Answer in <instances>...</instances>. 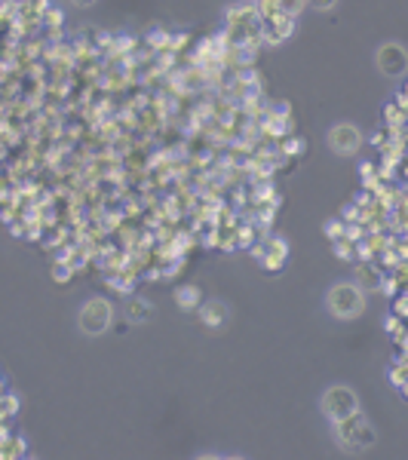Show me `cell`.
<instances>
[{"label": "cell", "mask_w": 408, "mask_h": 460, "mask_svg": "<svg viewBox=\"0 0 408 460\" xmlns=\"http://www.w3.org/2000/svg\"><path fill=\"white\" fill-rule=\"evenodd\" d=\"M111 307L105 298H93L86 301L83 307H80V329H83L86 334H101L111 325Z\"/></svg>", "instance_id": "3"}, {"label": "cell", "mask_w": 408, "mask_h": 460, "mask_svg": "<svg viewBox=\"0 0 408 460\" xmlns=\"http://www.w3.org/2000/svg\"><path fill=\"white\" fill-rule=\"evenodd\" d=\"M304 4H310L313 9H332L338 0H304Z\"/></svg>", "instance_id": "11"}, {"label": "cell", "mask_w": 408, "mask_h": 460, "mask_svg": "<svg viewBox=\"0 0 408 460\" xmlns=\"http://www.w3.org/2000/svg\"><path fill=\"white\" fill-rule=\"evenodd\" d=\"M71 4H77V6H89V4H96V0H71Z\"/></svg>", "instance_id": "14"}, {"label": "cell", "mask_w": 408, "mask_h": 460, "mask_svg": "<svg viewBox=\"0 0 408 460\" xmlns=\"http://www.w3.org/2000/svg\"><path fill=\"white\" fill-rule=\"evenodd\" d=\"M322 412L329 414V421H344V417H350L353 412H359V399L353 396L350 387H329L322 396Z\"/></svg>", "instance_id": "2"}, {"label": "cell", "mask_w": 408, "mask_h": 460, "mask_svg": "<svg viewBox=\"0 0 408 460\" xmlns=\"http://www.w3.org/2000/svg\"><path fill=\"white\" fill-rule=\"evenodd\" d=\"M329 145L335 153H356V148L362 145V132L353 126V123H338L332 132H329Z\"/></svg>", "instance_id": "5"}, {"label": "cell", "mask_w": 408, "mask_h": 460, "mask_svg": "<svg viewBox=\"0 0 408 460\" xmlns=\"http://www.w3.org/2000/svg\"><path fill=\"white\" fill-rule=\"evenodd\" d=\"M341 230H344V224H341V221H335V224H329V228H325V233H329V237H338Z\"/></svg>", "instance_id": "12"}, {"label": "cell", "mask_w": 408, "mask_h": 460, "mask_svg": "<svg viewBox=\"0 0 408 460\" xmlns=\"http://www.w3.org/2000/svg\"><path fill=\"white\" fill-rule=\"evenodd\" d=\"M282 150H289V153H301V141H298V138H292L289 145H282Z\"/></svg>", "instance_id": "13"}, {"label": "cell", "mask_w": 408, "mask_h": 460, "mask_svg": "<svg viewBox=\"0 0 408 460\" xmlns=\"http://www.w3.org/2000/svg\"><path fill=\"white\" fill-rule=\"evenodd\" d=\"M277 6H280V13H282V16L295 19V16H298L301 9L307 6V4H304V0H277Z\"/></svg>", "instance_id": "10"}, {"label": "cell", "mask_w": 408, "mask_h": 460, "mask_svg": "<svg viewBox=\"0 0 408 460\" xmlns=\"http://www.w3.org/2000/svg\"><path fill=\"white\" fill-rule=\"evenodd\" d=\"M126 313H129V320H132V322H141L145 316H151V304H148V301H136V298H132V301H129V307H126Z\"/></svg>", "instance_id": "8"}, {"label": "cell", "mask_w": 408, "mask_h": 460, "mask_svg": "<svg viewBox=\"0 0 408 460\" xmlns=\"http://www.w3.org/2000/svg\"><path fill=\"white\" fill-rule=\"evenodd\" d=\"M203 322L209 325V329H218V325H224V320H228V310H224V304L221 301H212L203 307Z\"/></svg>", "instance_id": "7"}, {"label": "cell", "mask_w": 408, "mask_h": 460, "mask_svg": "<svg viewBox=\"0 0 408 460\" xmlns=\"http://www.w3.org/2000/svg\"><path fill=\"white\" fill-rule=\"evenodd\" d=\"M338 429H341V439L347 445H356V448H369L374 442V429L365 424V417L359 412H353L350 417H344V421H338Z\"/></svg>", "instance_id": "4"}, {"label": "cell", "mask_w": 408, "mask_h": 460, "mask_svg": "<svg viewBox=\"0 0 408 460\" xmlns=\"http://www.w3.org/2000/svg\"><path fill=\"white\" fill-rule=\"evenodd\" d=\"M325 304L338 320H353L356 313L365 310V289L356 282H338L325 295Z\"/></svg>", "instance_id": "1"}, {"label": "cell", "mask_w": 408, "mask_h": 460, "mask_svg": "<svg viewBox=\"0 0 408 460\" xmlns=\"http://www.w3.org/2000/svg\"><path fill=\"white\" fill-rule=\"evenodd\" d=\"M178 304L181 307H197L200 304V289L197 285H181L178 289Z\"/></svg>", "instance_id": "9"}, {"label": "cell", "mask_w": 408, "mask_h": 460, "mask_svg": "<svg viewBox=\"0 0 408 460\" xmlns=\"http://www.w3.org/2000/svg\"><path fill=\"white\" fill-rule=\"evenodd\" d=\"M377 68H381L384 74H390V77H399L402 71H405V53H402V46H396V44L381 46V53H377Z\"/></svg>", "instance_id": "6"}]
</instances>
